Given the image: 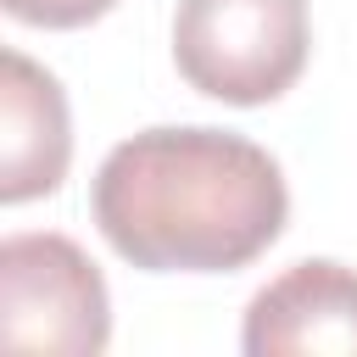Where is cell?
<instances>
[{
	"mask_svg": "<svg viewBox=\"0 0 357 357\" xmlns=\"http://www.w3.org/2000/svg\"><path fill=\"white\" fill-rule=\"evenodd\" d=\"M89 212L100 240L145 273H234L284 234L290 190L245 134L145 128L106 151Z\"/></svg>",
	"mask_w": 357,
	"mask_h": 357,
	"instance_id": "1",
	"label": "cell"
},
{
	"mask_svg": "<svg viewBox=\"0 0 357 357\" xmlns=\"http://www.w3.org/2000/svg\"><path fill=\"white\" fill-rule=\"evenodd\" d=\"M312 17L307 0H178L173 67L223 106H268L307 73Z\"/></svg>",
	"mask_w": 357,
	"mask_h": 357,
	"instance_id": "2",
	"label": "cell"
},
{
	"mask_svg": "<svg viewBox=\"0 0 357 357\" xmlns=\"http://www.w3.org/2000/svg\"><path fill=\"white\" fill-rule=\"evenodd\" d=\"M0 340L11 351L95 357L112 340L100 268L67 234H11L0 245Z\"/></svg>",
	"mask_w": 357,
	"mask_h": 357,
	"instance_id": "3",
	"label": "cell"
},
{
	"mask_svg": "<svg viewBox=\"0 0 357 357\" xmlns=\"http://www.w3.org/2000/svg\"><path fill=\"white\" fill-rule=\"evenodd\" d=\"M240 346L251 357H357V268L335 257L290 262L251 296Z\"/></svg>",
	"mask_w": 357,
	"mask_h": 357,
	"instance_id": "4",
	"label": "cell"
},
{
	"mask_svg": "<svg viewBox=\"0 0 357 357\" xmlns=\"http://www.w3.org/2000/svg\"><path fill=\"white\" fill-rule=\"evenodd\" d=\"M67 162H73V117H67L61 84L22 50H6L0 61V201L22 206L61 190Z\"/></svg>",
	"mask_w": 357,
	"mask_h": 357,
	"instance_id": "5",
	"label": "cell"
},
{
	"mask_svg": "<svg viewBox=\"0 0 357 357\" xmlns=\"http://www.w3.org/2000/svg\"><path fill=\"white\" fill-rule=\"evenodd\" d=\"M11 22L22 28H89L100 22L117 0H0Z\"/></svg>",
	"mask_w": 357,
	"mask_h": 357,
	"instance_id": "6",
	"label": "cell"
}]
</instances>
